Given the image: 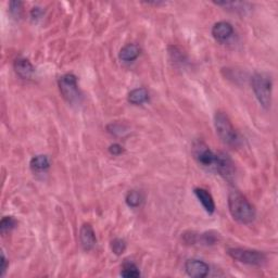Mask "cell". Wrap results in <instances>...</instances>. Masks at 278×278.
I'll return each mask as SVG.
<instances>
[{"mask_svg": "<svg viewBox=\"0 0 278 278\" xmlns=\"http://www.w3.org/2000/svg\"><path fill=\"white\" fill-rule=\"evenodd\" d=\"M14 71L17 76H20L23 80H30L35 72V67L31 61L26 58L20 57L15 59L13 63Z\"/></svg>", "mask_w": 278, "mask_h": 278, "instance_id": "10", "label": "cell"}, {"mask_svg": "<svg viewBox=\"0 0 278 278\" xmlns=\"http://www.w3.org/2000/svg\"><path fill=\"white\" fill-rule=\"evenodd\" d=\"M227 254L237 262L247 265L260 266L266 262V256L264 252L253 249L229 248L227 249Z\"/></svg>", "mask_w": 278, "mask_h": 278, "instance_id": "5", "label": "cell"}, {"mask_svg": "<svg viewBox=\"0 0 278 278\" xmlns=\"http://www.w3.org/2000/svg\"><path fill=\"white\" fill-rule=\"evenodd\" d=\"M141 55V47L136 43H127L119 52V58L122 62L129 63L135 61Z\"/></svg>", "mask_w": 278, "mask_h": 278, "instance_id": "12", "label": "cell"}, {"mask_svg": "<svg viewBox=\"0 0 278 278\" xmlns=\"http://www.w3.org/2000/svg\"><path fill=\"white\" fill-rule=\"evenodd\" d=\"M9 11H10L13 17L19 19V17L22 16L23 4L21 2H11L10 4H9Z\"/></svg>", "mask_w": 278, "mask_h": 278, "instance_id": "20", "label": "cell"}, {"mask_svg": "<svg viewBox=\"0 0 278 278\" xmlns=\"http://www.w3.org/2000/svg\"><path fill=\"white\" fill-rule=\"evenodd\" d=\"M124 147L121 146L120 144H112L110 147H109V152L112 154V155H120L124 152Z\"/></svg>", "mask_w": 278, "mask_h": 278, "instance_id": "21", "label": "cell"}, {"mask_svg": "<svg viewBox=\"0 0 278 278\" xmlns=\"http://www.w3.org/2000/svg\"><path fill=\"white\" fill-rule=\"evenodd\" d=\"M196 162L208 171L215 172L225 179L230 180L235 175V164L228 154L213 152L202 141H196L191 148Z\"/></svg>", "mask_w": 278, "mask_h": 278, "instance_id": "1", "label": "cell"}, {"mask_svg": "<svg viewBox=\"0 0 278 278\" xmlns=\"http://www.w3.org/2000/svg\"><path fill=\"white\" fill-rule=\"evenodd\" d=\"M143 195L139 193L137 190H130L127 193L126 197H125V202L126 204L132 207V208H136L138 206H141L142 202H143Z\"/></svg>", "mask_w": 278, "mask_h": 278, "instance_id": "16", "label": "cell"}, {"mask_svg": "<svg viewBox=\"0 0 278 278\" xmlns=\"http://www.w3.org/2000/svg\"><path fill=\"white\" fill-rule=\"evenodd\" d=\"M126 247H127L126 241L124 239H122V238H114L110 243L111 251L115 256L123 254L125 252V250H126Z\"/></svg>", "mask_w": 278, "mask_h": 278, "instance_id": "18", "label": "cell"}, {"mask_svg": "<svg viewBox=\"0 0 278 278\" xmlns=\"http://www.w3.org/2000/svg\"><path fill=\"white\" fill-rule=\"evenodd\" d=\"M121 276L126 278H137L141 277V272L133 262H124L121 268Z\"/></svg>", "mask_w": 278, "mask_h": 278, "instance_id": "15", "label": "cell"}, {"mask_svg": "<svg viewBox=\"0 0 278 278\" xmlns=\"http://www.w3.org/2000/svg\"><path fill=\"white\" fill-rule=\"evenodd\" d=\"M30 168L34 173L46 172L50 168V160L48 155L38 154L33 156L30 162Z\"/></svg>", "mask_w": 278, "mask_h": 278, "instance_id": "13", "label": "cell"}, {"mask_svg": "<svg viewBox=\"0 0 278 278\" xmlns=\"http://www.w3.org/2000/svg\"><path fill=\"white\" fill-rule=\"evenodd\" d=\"M212 36L213 38L219 42H226L228 41L234 35V28L229 22L220 21L213 25L212 28Z\"/></svg>", "mask_w": 278, "mask_h": 278, "instance_id": "8", "label": "cell"}, {"mask_svg": "<svg viewBox=\"0 0 278 278\" xmlns=\"http://www.w3.org/2000/svg\"><path fill=\"white\" fill-rule=\"evenodd\" d=\"M58 85L61 95L68 103L74 104L81 101L82 95L77 85V77L74 74L67 73L62 75L59 78Z\"/></svg>", "mask_w": 278, "mask_h": 278, "instance_id": "6", "label": "cell"}, {"mask_svg": "<svg viewBox=\"0 0 278 278\" xmlns=\"http://www.w3.org/2000/svg\"><path fill=\"white\" fill-rule=\"evenodd\" d=\"M194 193H195L197 199L199 200V202L202 204L205 212L208 214H213L215 212V202H214V199H213L212 195L208 193L206 189L200 188V187L195 188Z\"/></svg>", "mask_w": 278, "mask_h": 278, "instance_id": "11", "label": "cell"}, {"mask_svg": "<svg viewBox=\"0 0 278 278\" xmlns=\"http://www.w3.org/2000/svg\"><path fill=\"white\" fill-rule=\"evenodd\" d=\"M42 15H43V10L39 7H34L31 10V17L35 21L40 20Z\"/></svg>", "mask_w": 278, "mask_h": 278, "instance_id": "22", "label": "cell"}, {"mask_svg": "<svg viewBox=\"0 0 278 278\" xmlns=\"http://www.w3.org/2000/svg\"><path fill=\"white\" fill-rule=\"evenodd\" d=\"M251 86L261 107L268 110L272 104V78L268 74L257 72L251 77Z\"/></svg>", "mask_w": 278, "mask_h": 278, "instance_id": "3", "label": "cell"}, {"mask_svg": "<svg viewBox=\"0 0 278 278\" xmlns=\"http://www.w3.org/2000/svg\"><path fill=\"white\" fill-rule=\"evenodd\" d=\"M16 225L17 221L13 216H4L2 222H0V233L5 236L6 234L14 229L16 227Z\"/></svg>", "mask_w": 278, "mask_h": 278, "instance_id": "17", "label": "cell"}, {"mask_svg": "<svg viewBox=\"0 0 278 278\" xmlns=\"http://www.w3.org/2000/svg\"><path fill=\"white\" fill-rule=\"evenodd\" d=\"M217 235L214 231H206V233H203L200 235V236H198V241L202 242L203 245H206V246H212V245H215V243L217 242Z\"/></svg>", "mask_w": 278, "mask_h": 278, "instance_id": "19", "label": "cell"}, {"mask_svg": "<svg viewBox=\"0 0 278 278\" xmlns=\"http://www.w3.org/2000/svg\"><path fill=\"white\" fill-rule=\"evenodd\" d=\"M185 271L190 277L204 278L210 272V266L202 260L189 259L185 263Z\"/></svg>", "mask_w": 278, "mask_h": 278, "instance_id": "7", "label": "cell"}, {"mask_svg": "<svg viewBox=\"0 0 278 278\" xmlns=\"http://www.w3.org/2000/svg\"><path fill=\"white\" fill-rule=\"evenodd\" d=\"M228 208L233 219L240 224H251L256 220L257 212L254 206L238 190H233L229 193Z\"/></svg>", "mask_w": 278, "mask_h": 278, "instance_id": "2", "label": "cell"}, {"mask_svg": "<svg viewBox=\"0 0 278 278\" xmlns=\"http://www.w3.org/2000/svg\"><path fill=\"white\" fill-rule=\"evenodd\" d=\"M214 126L216 134L221 141L227 146L236 147L239 144V135L235 129L229 117L223 111H217L214 115Z\"/></svg>", "mask_w": 278, "mask_h": 278, "instance_id": "4", "label": "cell"}, {"mask_svg": "<svg viewBox=\"0 0 278 278\" xmlns=\"http://www.w3.org/2000/svg\"><path fill=\"white\" fill-rule=\"evenodd\" d=\"M0 262H2V276H4L7 272V268L9 266V261L6 258L4 252H2V258H0Z\"/></svg>", "mask_w": 278, "mask_h": 278, "instance_id": "23", "label": "cell"}, {"mask_svg": "<svg viewBox=\"0 0 278 278\" xmlns=\"http://www.w3.org/2000/svg\"><path fill=\"white\" fill-rule=\"evenodd\" d=\"M127 100L135 106H139L149 100V92L146 88H135L128 94Z\"/></svg>", "mask_w": 278, "mask_h": 278, "instance_id": "14", "label": "cell"}, {"mask_svg": "<svg viewBox=\"0 0 278 278\" xmlns=\"http://www.w3.org/2000/svg\"><path fill=\"white\" fill-rule=\"evenodd\" d=\"M80 242L82 248L85 251L92 250L96 246V243H97L96 233L89 223H85L82 225V227L80 229Z\"/></svg>", "mask_w": 278, "mask_h": 278, "instance_id": "9", "label": "cell"}]
</instances>
